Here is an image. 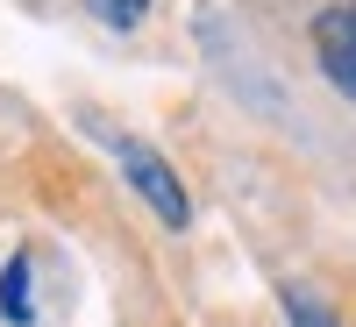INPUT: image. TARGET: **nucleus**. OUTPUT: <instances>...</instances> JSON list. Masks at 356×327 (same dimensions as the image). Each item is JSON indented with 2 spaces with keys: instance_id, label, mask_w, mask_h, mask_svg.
<instances>
[{
  "instance_id": "4",
  "label": "nucleus",
  "mask_w": 356,
  "mask_h": 327,
  "mask_svg": "<svg viewBox=\"0 0 356 327\" xmlns=\"http://www.w3.org/2000/svg\"><path fill=\"white\" fill-rule=\"evenodd\" d=\"M86 8H93L107 28H136L143 15H150V0H86Z\"/></svg>"
},
{
  "instance_id": "2",
  "label": "nucleus",
  "mask_w": 356,
  "mask_h": 327,
  "mask_svg": "<svg viewBox=\"0 0 356 327\" xmlns=\"http://www.w3.org/2000/svg\"><path fill=\"white\" fill-rule=\"evenodd\" d=\"M314 43H321V65H328V78L342 85L349 100H356V8H335V15H321Z\"/></svg>"
},
{
  "instance_id": "5",
  "label": "nucleus",
  "mask_w": 356,
  "mask_h": 327,
  "mask_svg": "<svg viewBox=\"0 0 356 327\" xmlns=\"http://www.w3.org/2000/svg\"><path fill=\"white\" fill-rule=\"evenodd\" d=\"M285 313H292V327H335V313L314 299V292H285Z\"/></svg>"
},
{
  "instance_id": "1",
  "label": "nucleus",
  "mask_w": 356,
  "mask_h": 327,
  "mask_svg": "<svg viewBox=\"0 0 356 327\" xmlns=\"http://www.w3.org/2000/svg\"><path fill=\"white\" fill-rule=\"evenodd\" d=\"M114 157H122L129 185L157 206V221H164V228H186V221H193V199H186V185H178V171L150 150V142H114Z\"/></svg>"
},
{
  "instance_id": "3",
  "label": "nucleus",
  "mask_w": 356,
  "mask_h": 327,
  "mask_svg": "<svg viewBox=\"0 0 356 327\" xmlns=\"http://www.w3.org/2000/svg\"><path fill=\"white\" fill-rule=\"evenodd\" d=\"M29 313H36V306H29V256H15L8 271H0V320L29 327Z\"/></svg>"
}]
</instances>
